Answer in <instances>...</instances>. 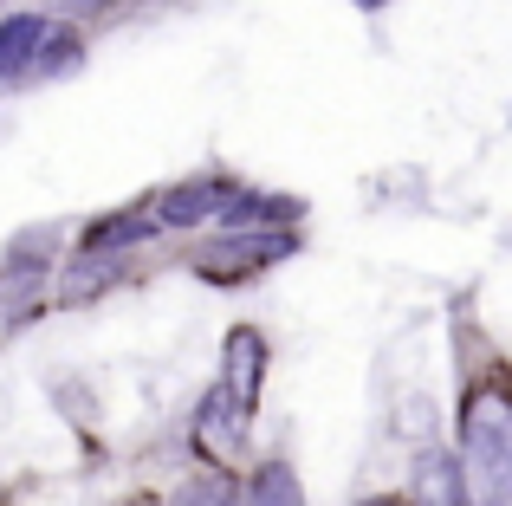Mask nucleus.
<instances>
[{
  "mask_svg": "<svg viewBox=\"0 0 512 506\" xmlns=\"http://www.w3.org/2000/svg\"><path fill=\"white\" fill-rule=\"evenodd\" d=\"M247 506H305L292 461H266V468L253 474V494H247Z\"/></svg>",
  "mask_w": 512,
  "mask_h": 506,
  "instance_id": "9",
  "label": "nucleus"
},
{
  "mask_svg": "<svg viewBox=\"0 0 512 506\" xmlns=\"http://www.w3.org/2000/svg\"><path fill=\"white\" fill-rule=\"evenodd\" d=\"M247 422L253 416L221 390V383H214V390L195 403V448H201V455H214V461H227L240 442H247Z\"/></svg>",
  "mask_w": 512,
  "mask_h": 506,
  "instance_id": "5",
  "label": "nucleus"
},
{
  "mask_svg": "<svg viewBox=\"0 0 512 506\" xmlns=\"http://www.w3.org/2000/svg\"><path fill=\"white\" fill-rule=\"evenodd\" d=\"M85 59V39L78 33H59V26H52V39H46V52H39V72H72V65Z\"/></svg>",
  "mask_w": 512,
  "mask_h": 506,
  "instance_id": "11",
  "label": "nucleus"
},
{
  "mask_svg": "<svg viewBox=\"0 0 512 506\" xmlns=\"http://www.w3.org/2000/svg\"><path fill=\"white\" fill-rule=\"evenodd\" d=\"M461 474L474 506H512V390L474 383L461 403Z\"/></svg>",
  "mask_w": 512,
  "mask_h": 506,
  "instance_id": "1",
  "label": "nucleus"
},
{
  "mask_svg": "<svg viewBox=\"0 0 512 506\" xmlns=\"http://www.w3.org/2000/svg\"><path fill=\"white\" fill-rule=\"evenodd\" d=\"M292 253H299V234H292V228H279V234H266V228H253V234H221V241H208V247L195 253V273L234 286V279H253V273H266V266L292 260Z\"/></svg>",
  "mask_w": 512,
  "mask_h": 506,
  "instance_id": "2",
  "label": "nucleus"
},
{
  "mask_svg": "<svg viewBox=\"0 0 512 506\" xmlns=\"http://www.w3.org/2000/svg\"><path fill=\"white\" fill-rule=\"evenodd\" d=\"M357 506H409V500H389V494H376V500H357Z\"/></svg>",
  "mask_w": 512,
  "mask_h": 506,
  "instance_id": "13",
  "label": "nucleus"
},
{
  "mask_svg": "<svg viewBox=\"0 0 512 506\" xmlns=\"http://www.w3.org/2000/svg\"><path fill=\"white\" fill-rule=\"evenodd\" d=\"M409 506H474V500H467L461 455H448V448H422V455H415V494H409Z\"/></svg>",
  "mask_w": 512,
  "mask_h": 506,
  "instance_id": "6",
  "label": "nucleus"
},
{
  "mask_svg": "<svg viewBox=\"0 0 512 506\" xmlns=\"http://www.w3.org/2000/svg\"><path fill=\"white\" fill-rule=\"evenodd\" d=\"M214 383H221V390L234 396L247 416L260 409V390H266V338L253 325H234V331H227V344H221V377H214Z\"/></svg>",
  "mask_w": 512,
  "mask_h": 506,
  "instance_id": "3",
  "label": "nucleus"
},
{
  "mask_svg": "<svg viewBox=\"0 0 512 506\" xmlns=\"http://www.w3.org/2000/svg\"><path fill=\"white\" fill-rule=\"evenodd\" d=\"M150 234H163V221L156 215H117V221H98V228L85 234V253H124V247H137V241H150Z\"/></svg>",
  "mask_w": 512,
  "mask_h": 506,
  "instance_id": "8",
  "label": "nucleus"
},
{
  "mask_svg": "<svg viewBox=\"0 0 512 506\" xmlns=\"http://www.w3.org/2000/svg\"><path fill=\"white\" fill-rule=\"evenodd\" d=\"M169 506H240V481L227 468H208V474H195V481H182V494Z\"/></svg>",
  "mask_w": 512,
  "mask_h": 506,
  "instance_id": "10",
  "label": "nucleus"
},
{
  "mask_svg": "<svg viewBox=\"0 0 512 506\" xmlns=\"http://www.w3.org/2000/svg\"><path fill=\"white\" fill-rule=\"evenodd\" d=\"M363 7H383V0H363Z\"/></svg>",
  "mask_w": 512,
  "mask_h": 506,
  "instance_id": "14",
  "label": "nucleus"
},
{
  "mask_svg": "<svg viewBox=\"0 0 512 506\" xmlns=\"http://www.w3.org/2000/svg\"><path fill=\"white\" fill-rule=\"evenodd\" d=\"M234 195H240V182H227V176L175 182V189H163V202H156V221L163 228H201V221H221L234 208Z\"/></svg>",
  "mask_w": 512,
  "mask_h": 506,
  "instance_id": "4",
  "label": "nucleus"
},
{
  "mask_svg": "<svg viewBox=\"0 0 512 506\" xmlns=\"http://www.w3.org/2000/svg\"><path fill=\"white\" fill-rule=\"evenodd\" d=\"M59 7H65V13H111L117 0H59Z\"/></svg>",
  "mask_w": 512,
  "mask_h": 506,
  "instance_id": "12",
  "label": "nucleus"
},
{
  "mask_svg": "<svg viewBox=\"0 0 512 506\" xmlns=\"http://www.w3.org/2000/svg\"><path fill=\"white\" fill-rule=\"evenodd\" d=\"M52 26L39 20V13H13L7 26H0V78H26L39 72V52H46Z\"/></svg>",
  "mask_w": 512,
  "mask_h": 506,
  "instance_id": "7",
  "label": "nucleus"
}]
</instances>
